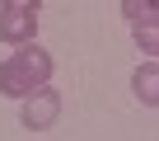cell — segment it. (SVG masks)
<instances>
[{
    "mask_svg": "<svg viewBox=\"0 0 159 141\" xmlns=\"http://www.w3.org/2000/svg\"><path fill=\"white\" fill-rule=\"evenodd\" d=\"M56 118H61V94L52 90V80L47 85H38V90H28L24 99H19V127L24 132H52L56 127Z\"/></svg>",
    "mask_w": 159,
    "mask_h": 141,
    "instance_id": "7a4b0ae2",
    "label": "cell"
},
{
    "mask_svg": "<svg viewBox=\"0 0 159 141\" xmlns=\"http://www.w3.org/2000/svg\"><path fill=\"white\" fill-rule=\"evenodd\" d=\"M131 94H136V104L159 108V56H145V61L131 70Z\"/></svg>",
    "mask_w": 159,
    "mask_h": 141,
    "instance_id": "277c9868",
    "label": "cell"
},
{
    "mask_svg": "<svg viewBox=\"0 0 159 141\" xmlns=\"http://www.w3.org/2000/svg\"><path fill=\"white\" fill-rule=\"evenodd\" d=\"M0 10H33V14H38L42 0H0Z\"/></svg>",
    "mask_w": 159,
    "mask_h": 141,
    "instance_id": "52a82bcc",
    "label": "cell"
},
{
    "mask_svg": "<svg viewBox=\"0 0 159 141\" xmlns=\"http://www.w3.org/2000/svg\"><path fill=\"white\" fill-rule=\"evenodd\" d=\"M131 38H136V52L159 56V19H136L131 24Z\"/></svg>",
    "mask_w": 159,
    "mask_h": 141,
    "instance_id": "5b68a950",
    "label": "cell"
},
{
    "mask_svg": "<svg viewBox=\"0 0 159 141\" xmlns=\"http://www.w3.org/2000/svg\"><path fill=\"white\" fill-rule=\"evenodd\" d=\"M33 38H38L33 10H0V42L5 47H19V42H33Z\"/></svg>",
    "mask_w": 159,
    "mask_h": 141,
    "instance_id": "3957f363",
    "label": "cell"
},
{
    "mask_svg": "<svg viewBox=\"0 0 159 141\" xmlns=\"http://www.w3.org/2000/svg\"><path fill=\"white\" fill-rule=\"evenodd\" d=\"M122 14H126V24H136V19H159V0H122Z\"/></svg>",
    "mask_w": 159,
    "mask_h": 141,
    "instance_id": "8992f818",
    "label": "cell"
},
{
    "mask_svg": "<svg viewBox=\"0 0 159 141\" xmlns=\"http://www.w3.org/2000/svg\"><path fill=\"white\" fill-rule=\"evenodd\" d=\"M52 70H56V61H52V52L38 38L33 42H19L5 61H0V94H5V99H24L28 90H38V85L52 80Z\"/></svg>",
    "mask_w": 159,
    "mask_h": 141,
    "instance_id": "6da1fadb",
    "label": "cell"
}]
</instances>
